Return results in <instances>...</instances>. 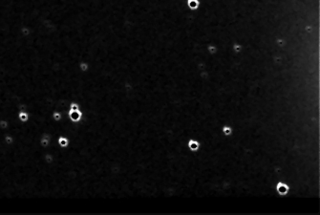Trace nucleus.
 Listing matches in <instances>:
<instances>
[{
	"label": "nucleus",
	"instance_id": "obj_1",
	"mask_svg": "<svg viewBox=\"0 0 320 215\" xmlns=\"http://www.w3.org/2000/svg\"><path fill=\"white\" fill-rule=\"evenodd\" d=\"M70 117H71V119H72L74 121H77L79 120V118H80V113L75 110V111H74V112H71V114H70Z\"/></svg>",
	"mask_w": 320,
	"mask_h": 215
}]
</instances>
